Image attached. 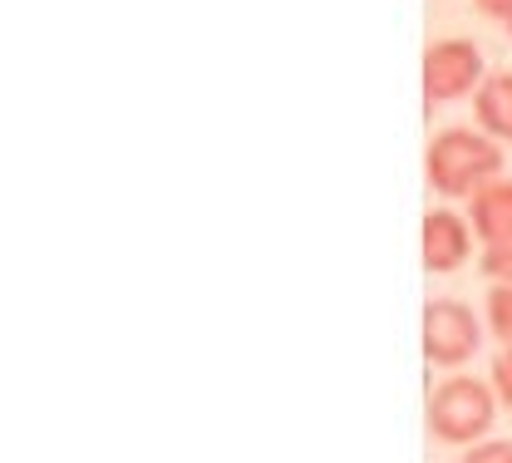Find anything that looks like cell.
<instances>
[{
    "instance_id": "6da1fadb",
    "label": "cell",
    "mask_w": 512,
    "mask_h": 463,
    "mask_svg": "<svg viewBox=\"0 0 512 463\" xmlns=\"http://www.w3.org/2000/svg\"><path fill=\"white\" fill-rule=\"evenodd\" d=\"M508 153L498 148V138H488L483 129H444L429 143V188L439 198H473L483 183L503 178Z\"/></svg>"
},
{
    "instance_id": "7a4b0ae2",
    "label": "cell",
    "mask_w": 512,
    "mask_h": 463,
    "mask_svg": "<svg viewBox=\"0 0 512 463\" xmlns=\"http://www.w3.org/2000/svg\"><path fill=\"white\" fill-rule=\"evenodd\" d=\"M493 419H498V390L493 380H478V375H448L429 390V434L439 444L453 449H473L493 434Z\"/></svg>"
},
{
    "instance_id": "3957f363",
    "label": "cell",
    "mask_w": 512,
    "mask_h": 463,
    "mask_svg": "<svg viewBox=\"0 0 512 463\" xmlns=\"http://www.w3.org/2000/svg\"><path fill=\"white\" fill-rule=\"evenodd\" d=\"M483 316L473 311V306H463V301H429L424 306V355H429V365H439V370H458V365H468L478 350H483Z\"/></svg>"
},
{
    "instance_id": "277c9868",
    "label": "cell",
    "mask_w": 512,
    "mask_h": 463,
    "mask_svg": "<svg viewBox=\"0 0 512 463\" xmlns=\"http://www.w3.org/2000/svg\"><path fill=\"white\" fill-rule=\"evenodd\" d=\"M488 79V65H483V50L463 35L453 40H434L429 55H424V94L429 104H453V99H468L478 94V84Z\"/></svg>"
},
{
    "instance_id": "5b68a950",
    "label": "cell",
    "mask_w": 512,
    "mask_h": 463,
    "mask_svg": "<svg viewBox=\"0 0 512 463\" xmlns=\"http://www.w3.org/2000/svg\"><path fill=\"white\" fill-rule=\"evenodd\" d=\"M468 252H473V222L458 217L453 207H434L424 217V266L434 276H448L468 266Z\"/></svg>"
},
{
    "instance_id": "8992f818",
    "label": "cell",
    "mask_w": 512,
    "mask_h": 463,
    "mask_svg": "<svg viewBox=\"0 0 512 463\" xmlns=\"http://www.w3.org/2000/svg\"><path fill=\"white\" fill-rule=\"evenodd\" d=\"M468 222H473V237H478L483 247L508 242L512 237V178L483 183V188L468 198Z\"/></svg>"
},
{
    "instance_id": "52a82bcc",
    "label": "cell",
    "mask_w": 512,
    "mask_h": 463,
    "mask_svg": "<svg viewBox=\"0 0 512 463\" xmlns=\"http://www.w3.org/2000/svg\"><path fill=\"white\" fill-rule=\"evenodd\" d=\"M473 129L512 143V69H493L473 94Z\"/></svg>"
},
{
    "instance_id": "ba28073f",
    "label": "cell",
    "mask_w": 512,
    "mask_h": 463,
    "mask_svg": "<svg viewBox=\"0 0 512 463\" xmlns=\"http://www.w3.org/2000/svg\"><path fill=\"white\" fill-rule=\"evenodd\" d=\"M488 331H493V340L498 345H512V281H488Z\"/></svg>"
},
{
    "instance_id": "9c48e42d",
    "label": "cell",
    "mask_w": 512,
    "mask_h": 463,
    "mask_svg": "<svg viewBox=\"0 0 512 463\" xmlns=\"http://www.w3.org/2000/svg\"><path fill=\"white\" fill-rule=\"evenodd\" d=\"M483 276L488 281H512V237L508 242H493V247H483Z\"/></svg>"
},
{
    "instance_id": "30bf717a",
    "label": "cell",
    "mask_w": 512,
    "mask_h": 463,
    "mask_svg": "<svg viewBox=\"0 0 512 463\" xmlns=\"http://www.w3.org/2000/svg\"><path fill=\"white\" fill-rule=\"evenodd\" d=\"M493 390H498V404L512 409V345H498L493 355Z\"/></svg>"
},
{
    "instance_id": "8fae6325",
    "label": "cell",
    "mask_w": 512,
    "mask_h": 463,
    "mask_svg": "<svg viewBox=\"0 0 512 463\" xmlns=\"http://www.w3.org/2000/svg\"><path fill=\"white\" fill-rule=\"evenodd\" d=\"M463 463H512V439H483L463 454Z\"/></svg>"
},
{
    "instance_id": "7c38bea8",
    "label": "cell",
    "mask_w": 512,
    "mask_h": 463,
    "mask_svg": "<svg viewBox=\"0 0 512 463\" xmlns=\"http://www.w3.org/2000/svg\"><path fill=\"white\" fill-rule=\"evenodd\" d=\"M473 10L488 15V20H503V25L512 20V0H473Z\"/></svg>"
},
{
    "instance_id": "4fadbf2b",
    "label": "cell",
    "mask_w": 512,
    "mask_h": 463,
    "mask_svg": "<svg viewBox=\"0 0 512 463\" xmlns=\"http://www.w3.org/2000/svg\"><path fill=\"white\" fill-rule=\"evenodd\" d=\"M508 35H512V20H508Z\"/></svg>"
}]
</instances>
